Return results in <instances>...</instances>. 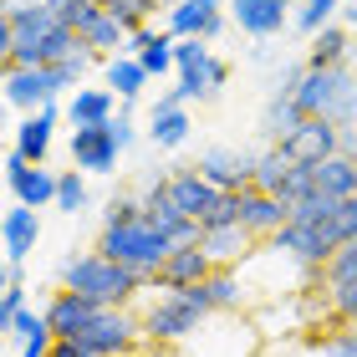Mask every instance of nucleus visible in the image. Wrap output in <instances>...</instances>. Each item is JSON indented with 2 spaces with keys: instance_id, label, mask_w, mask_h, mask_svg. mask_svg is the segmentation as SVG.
<instances>
[{
  "instance_id": "28",
  "label": "nucleus",
  "mask_w": 357,
  "mask_h": 357,
  "mask_svg": "<svg viewBox=\"0 0 357 357\" xmlns=\"http://www.w3.org/2000/svg\"><path fill=\"white\" fill-rule=\"evenodd\" d=\"M291 174H296V164H291L281 149L266 143V149L255 153V189H261V194H275V199H281V189L291 184Z\"/></svg>"
},
{
  "instance_id": "15",
  "label": "nucleus",
  "mask_w": 357,
  "mask_h": 357,
  "mask_svg": "<svg viewBox=\"0 0 357 357\" xmlns=\"http://www.w3.org/2000/svg\"><path fill=\"white\" fill-rule=\"evenodd\" d=\"M230 21L255 41H271L296 21L291 15V0H230Z\"/></svg>"
},
{
  "instance_id": "16",
  "label": "nucleus",
  "mask_w": 357,
  "mask_h": 357,
  "mask_svg": "<svg viewBox=\"0 0 357 357\" xmlns=\"http://www.w3.org/2000/svg\"><path fill=\"white\" fill-rule=\"evenodd\" d=\"M199 250H204L215 266H225V271H240V266H245L250 255H255V235L245 230V225H204Z\"/></svg>"
},
{
  "instance_id": "25",
  "label": "nucleus",
  "mask_w": 357,
  "mask_h": 357,
  "mask_svg": "<svg viewBox=\"0 0 357 357\" xmlns=\"http://www.w3.org/2000/svg\"><path fill=\"white\" fill-rule=\"evenodd\" d=\"M301 123L306 118H301V107L291 102V92H271L266 97V107H261V133H266V143H286Z\"/></svg>"
},
{
  "instance_id": "14",
  "label": "nucleus",
  "mask_w": 357,
  "mask_h": 357,
  "mask_svg": "<svg viewBox=\"0 0 357 357\" xmlns=\"http://www.w3.org/2000/svg\"><path fill=\"white\" fill-rule=\"evenodd\" d=\"M169 194H174V204H178V215H189V220H209V215H215V209H220V199H225V189H215V184H209V178L199 174V169H174L169 174Z\"/></svg>"
},
{
  "instance_id": "30",
  "label": "nucleus",
  "mask_w": 357,
  "mask_h": 357,
  "mask_svg": "<svg viewBox=\"0 0 357 357\" xmlns=\"http://www.w3.org/2000/svg\"><path fill=\"white\" fill-rule=\"evenodd\" d=\"M342 286H357V240H352V245H342L327 266L317 271V286H312V291H342Z\"/></svg>"
},
{
  "instance_id": "39",
  "label": "nucleus",
  "mask_w": 357,
  "mask_h": 357,
  "mask_svg": "<svg viewBox=\"0 0 357 357\" xmlns=\"http://www.w3.org/2000/svg\"><path fill=\"white\" fill-rule=\"evenodd\" d=\"M321 352L327 357H357V337L342 327V332H332V337H321Z\"/></svg>"
},
{
  "instance_id": "32",
  "label": "nucleus",
  "mask_w": 357,
  "mask_h": 357,
  "mask_svg": "<svg viewBox=\"0 0 357 357\" xmlns=\"http://www.w3.org/2000/svg\"><path fill=\"white\" fill-rule=\"evenodd\" d=\"M158 6H164V0H107L102 10H107L112 21H118V26L128 31V36H138V31L149 26V15H153Z\"/></svg>"
},
{
  "instance_id": "10",
  "label": "nucleus",
  "mask_w": 357,
  "mask_h": 357,
  "mask_svg": "<svg viewBox=\"0 0 357 357\" xmlns=\"http://www.w3.org/2000/svg\"><path fill=\"white\" fill-rule=\"evenodd\" d=\"M56 184H61V174H52L46 164H26L15 149L6 153V189H10L15 204H26V209L56 204Z\"/></svg>"
},
{
  "instance_id": "9",
  "label": "nucleus",
  "mask_w": 357,
  "mask_h": 357,
  "mask_svg": "<svg viewBox=\"0 0 357 357\" xmlns=\"http://www.w3.org/2000/svg\"><path fill=\"white\" fill-rule=\"evenodd\" d=\"M347 133H352V128H337V123H327V118H306L286 143H271V149H281L291 164H306V169H312V164H327L332 153H342Z\"/></svg>"
},
{
  "instance_id": "2",
  "label": "nucleus",
  "mask_w": 357,
  "mask_h": 357,
  "mask_svg": "<svg viewBox=\"0 0 357 357\" xmlns=\"http://www.w3.org/2000/svg\"><path fill=\"white\" fill-rule=\"evenodd\" d=\"M271 92H291L301 118H327L337 128H357V72L352 67H286Z\"/></svg>"
},
{
  "instance_id": "5",
  "label": "nucleus",
  "mask_w": 357,
  "mask_h": 357,
  "mask_svg": "<svg viewBox=\"0 0 357 357\" xmlns=\"http://www.w3.org/2000/svg\"><path fill=\"white\" fill-rule=\"evenodd\" d=\"M97 250H102L107 261L138 271V275H158L164 261L174 255V240L158 230V225H149V220H128V225H102Z\"/></svg>"
},
{
  "instance_id": "17",
  "label": "nucleus",
  "mask_w": 357,
  "mask_h": 357,
  "mask_svg": "<svg viewBox=\"0 0 357 357\" xmlns=\"http://www.w3.org/2000/svg\"><path fill=\"white\" fill-rule=\"evenodd\" d=\"M240 225H245L255 240H275V235L291 225V204L275 199V194L245 189V194H240Z\"/></svg>"
},
{
  "instance_id": "22",
  "label": "nucleus",
  "mask_w": 357,
  "mask_h": 357,
  "mask_svg": "<svg viewBox=\"0 0 357 357\" xmlns=\"http://www.w3.org/2000/svg\"><path fill=\"white\" fill-rule=\"evenodd\" d=\"M52 128H56V107H46V112H26V118L15 123L10 149L21 153L26 164H46V153H52Z\"/></svg>"
},
{
  "instance_id": "20",
  "label": "nucleus",
  "mask_w": 357,
  "mask_h": 357,
  "mask_svg": "<svg viewBox=\"0 0 357 357\" xmlns=\"http://www.w3.org/2000/svg\"><path fill=\"white\" fill-rule=\"evenodd\" d=\"M77 41H82L87 52H97L102 61H112V56H128V41H133V36H128V31H123L118 21H112V15H107L102 6H97V10L87 15V21L77 26Z\"/></svg>"
},
{
  "instance_id": "23",
  "label": "nucleus",
  "mask_w": 357,
  "mask_h": 357,
  "mask_svg": "<svg viewBox=\"0 0 357 357\" xmlns=\"http://www.w3.org/2000/svg\"><path fill=\"white\" fill-rule=\"evenodd\" d=\"M97 312H102V306H92V301H82V296H72V291H56V296L46 301V321H52L56 342H72V337L82 332Z\"/></svg>"
},
{
  "instance_id": "26",
  "label": "nucleus",
  "mask_w": 357,
  "mask_h": 357,
  "mask_svg": "<svg viewBox=\"0 0 357 357\" xmlns=\"http://www.w3.org/2000/svg\"><path fill=\"white\" fill-rule=\"evenodd\" d=\"M199 291H204V301H209V312H215V317L245 306V275H240V271H225L220 266L209 281H199Z\"/></svg>"
},
{
  "instance_id": "3",
  "label": "nucleus",
  "mask_w": 357,
  "mask_h": 357,
  "mask_svg": "<svg viewBox=\"0 0 357 357\" xmlns=\"http://www.w3.org/2000/svg\"><path fill=\"white\" fill-rule=\"evenodd\" d=\"M153 286V275H138L118 261H107L102 250H82L61 266V291L82 296L92 306H138V296Z\"/></svg>"
},
{
  "instance_id": "37",
  "label": "nucleus",
  "mask_w": 357,
  "mask_h": 357,
  "mask_svg": "<svg viewBox=\"0 0 357 357\" xmlns=\"http://www.w3.org/2000/svg\"><path fill=\"white\" fill-rule=\"evenodd\" d=\"M21 312H26V286H6L0 291V332H6Z\"/></svg>"
},
{
  "instance_id": "34",
  "label": "nucleus",
  "mask_w": 357,
  "mask_h": 357,
  "mask_svg": "<svg viewBox=\"0 0 357 357\" xmlns=\"http://www.w3.org/2000/svg\"><path fill=\"white\" fill-rule=\"evenodd\" d=\"M56 209H61V215H82V209H87V178H82V169H61Z\"/></svg>"
},
{
  "instance_id": "24",
  "label": "nucleus",
  "mask_w": 357,
  "mask_h": 357,
  "mask_svg": "<svg viewBox=\"0 0 357 357\" xmlns=\"http://www.w3.org/2000/svg\"><path fill=\"white\" fill-rule=\"evenodd\" d=\"M128 56H138V61H143V72H149V77L178 72V67H174V36H169V31H153V26H143L138 36L128 41Z\"/></svg>"
},
{
  "instance_id": "40",
  "label": "nucleus",
  "mask_w": 357,
  "mask_h": 357,
  "mask_svg": "<svg viewBox=\"0 0 357 357\" xmlns=\"http://www.w3.org/2000/svg\"><path fill=\"white\" fill-rule=\"evenodd\" d=\"M52 357H97V352H87V347H77V342H56V347H52Z\"/></svg>"
},
{
  "instance_id": "8",
  "label": "nucleus",
  "mask_w": 357,
  "mask_h": 357,
  "mask_svg": "<svg viewBox=\"0 0 357 357\" xmlns=\"http://www.w3.org/2000/svg\"><path fill=\"white\" fill-rule=\"evenodd\" d=\"M72 87L61 82L56 67H6V102L21 112H46L56 107V97H67Z\"/></svg>"
},
{
  "instance_id": "27",
  "label": "nucleus",
  "mask_w": 357,
  "mask_h": 357,
  "mask_svg": "<svg viewBox=\"0 0 357 357\" xmlns=\"http://www.w3.org/2000/svg\"><path fill=\"white\" fill-rule=\"evenodd\" d=\"M352 56V31L347 26H327L312 36V52H306V67H347Z\"/></svg>"
},
{
  "instance_id": "38",
  "label": "nucleus",
  "mask_w": 357,
  "mask_h": 357,
  "mask_svg": "<svg viewBox=\"0 0 357 357\" xmlns=\"http://www.w3.org/2000/svg\"><path fill=\"white\" fill-rule=\"evenodd\" d=\"M112 138L123 143V153L133 149V138H138V123H133V102H123V107H118V118H112Z\"/></svg>"
},
{
  "instance_id": "35",
  "label": "nucleus",
  "mask_w": 357,
  "mask_h": 357,
  "mask_svg": "<svg viewBox=\"0 0 357 357\" xmlns=\"http://www.w3.org/2000/svg\"><path fill=\"white\" fill-rule=\"evenodd\" d=\"M209 41H199V36H184V41H174V67L178 72H199V67H209Z\"/></svg>"
},
{
  "instance_id": "41",
  "label": "nucleus",
  "mask_w": 357,
  "mask_h": 357,
  "mask_svg": "<svg viewBox=\"0 0 357 357\" xmlns=\"http://www.w3.org/2000/svg\"><path fill=\"white\" fill-rule=\"evenodd\" d=\"M342 21H347V31H357V0H347V6H342Z\"/></svg>"
},
{
  "instance_id": "31",
  "label": "nucleus",
  "mask_w": 357,
  "mask_h": 357,
  "mask_svg": "<svg viewBox=\"0 0 357 357\" xmlns=\"http://www.w3.org/2000/svg\"><path fill=\"white\" fill-rule=\"evenodd\" d=\"M189 138V112L174 107V112H153L149 118V143L153 149H178Z\"/></svg>"
},
{
  "instance_id": "6",
  "label": "nucleus",
  "mask_w": 357,
  "mask_h": 357,
  "mask_svg": "<svg viewBox=\"0 0 357 357\" xmlns=\"http://www.w3.org/2000/svg\"><path fill=\"white\" fill-rule=\"evenodd\" d=\"M77 347H87L97 357H128V352H138L149 337H143V317H138V306H102L82 332L72 337Z\"/></svg>"
},
{
  "instance_id": "11",
  "label": "nucleus",
  "mask_w": 357,
  "mask_h": 357,
  "mask_svg": "<svg viewBox=\"0 0 357 357\" xmlns=\"http://www.w3.org/2000/svg\"><path fill=\"white\" fill-rule=\"evenodd\" d=\"M225 21H230V6H225V0H178V6H169V26L164 31L174 41H184V36L220 41Z\"/></svg>"
},
{
  "instance_id": "36",
  "label": "nucleus",
  "mask_w": 357,
  "mask_h": 357,
  "mask_svg": "<svg viewBox=\"0 0 357 357\" xmlns=\"http://www.w3.org/2000/svg\"><path fill=\"white\" fill-rule=\"evenodd\" d=\"M327 312L337 317V321H357V286H342V291H327Z\"/></svg>"
},
{
  "instance_id": "29",
  "label": "nucleus",
  "mask_w": 357,
  "mask_h": 357,
  "mask_svg": "<svg viewBox=\"0 0 357 357\" xmlns=\"http://www.w3.org/2000/svg\"><path fill=\"white\" fill-rule=\"evenodd\" d=\"M153 77L143 72V61L138 56H112L107 61V87L118 92V102H138V92L149 87Z\"/></svg>"
},
{
  "instance_id": "4",
  "label": "nucleus",
  "mask_w": 357,
  "mask_h": 357,
  "mask_svg": "<svg viewBox=\"0 0 357 357\" xmlns=\"http://www.w3.org/2000/svg\"><path fill=\"white\" fill-rule=\"evenodd\" d=\"M138 317H143V337H149L153 347H178V342H189L215 312H209L199 286H178V291L149 286L138 296Z\"/></svg>"
},
{
  "instance_id": "33",
  "label": "nucleus",
  "mask_w": 357,
  "mask_h": 357,
  "mask_svg": "<svg viewBox=\"0 0 357 357\" xmlns=\"http://www.w3.org/2000/svg\"><path fill=\"white\" fill-rule=\"evenodd\" d=\"M347 0H301L296 6V31H306V36H317V31L332 26V15L342 10Z\"/></svg>"
},
{
  "instance_id": "7",
  "label": "nucleus",
  "mask_w": 357,
  "mask_h": 357,
  "mask_svg": "<svg viewBox=\"0 0 357 357\" xmlns=\"http://www.w3.org/2000/svg\"><path fill=\"white\" fill-rule=\"evenodd\" d=\"M174 357H255V327L240 321V312L209 317L189 342H178Z\"/></svg>"
},
{
  "instance_id": "13",
  "label": "nucleus",
  "mask_w": 357,
  "mask_h": 357,
  "mask_svg": "<svg viewBox=\"0 0 357 357\" xmlns=\"http://www.w3.org/2000/svg\"><path fill=\"white\" fill-rule=\"evenodd\" d=\"M123 143L112 138V123L102 128H72V169L82 174H118Z\"/></svg>"
},
{
  "instance_id": "12",
  "label": "nucleus",
  "mask_w": 357,
  "mask_h": 357,
  "mask_svg": "<svg viewBox=\"0 0 357 357\" xmlns=\"http://www.w3.org/2000/svg\"><path fill=\"white\" fill-rule=\"evenodd\" d=\"M199 169L215 189H225V194H245V189H255V153H245V149H225V143H215V149H204L199 153Z\"/></svg>"
},
{
  "instance_id": "21",
  "label": "nucleus",
  "mask_w": 357,
  "mask_h": 357,
  "mask_svg": "<svg viewBox=\"0 0 357 357\" xmlns=\"http://www.w3.org/2000/svg\"><path fill=\"white\" fill-rule=\"evenodd\" d=\"M41 240V215L26 204H10L6 220H0V245H6V261H26Z\"/></svg>"
},
{
  "instance_id": "18",
  "label": "nucleus",
  "mask_w": 357,
  "mask_h": 357,
  "mask_svg": "<svg viewBox=\"0 0 357 357\" xmlns=\"http://www.w3.org/2000/svg\"><path fill=\"white\" fill-rule=\"evenodd\" d=\"M118 92L112 87H77L72 97H67V123L72 128H102V123H112L118 118Z\"/></svg>"
},
{
  "instance_id": "19",
  "label": "nucleus",
  "mask_w": 357,
  "mask_h": 357,
  "mask_svg": "<svg viewBox=\"0 0 357 357\" xmlns=\"http://www.w3.org/2000/svg\"><path fill=\"white\" fill-rule=\"evenodd\" d=\"M215 271H220V266L209 261L199 245H178L169 261H164V271L153 275V286H169V291H178V286H199V281H209Z\"/></svg>"
},
{
  "instance_id": "42",
  "label": "nucleus",
  "mask_w": 357,
  "mask_h": 357,
  "mask_svg": "<svg viewBox=\"0 0 357 357\" xmlns=\"http://www.w3.org/2000/svg\"><path fill=\"white\" fill-rule=\"evenodd\" d=\"M347 332H352V337H357V321H352V327H347Z\"/></svg>"
},
{
  "instance_id": "1",
  "label": "nucleus",
  "mask_w": 357,
  "mask_h": 357,
  "mask_svg": "<svg viewBox=\"0 0 357 357\" xmlns=\"http://www.w3.org/2000/svg\"><path fill=\"white\" fill-rule=\"evenodd\" d=\"M77 31L46 0H0V61L6 67H56L77 52Z\"/></svg>"
}]
</instances>
